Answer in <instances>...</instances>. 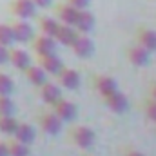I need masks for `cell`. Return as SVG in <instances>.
I'll return each instance as SVG.
<instances>
[{"instance_id":"6da1fadb","label":"cell","mask_w":156,"mask_h":156,"mask_svg":"<svg viewBox=\"0 0 156 156\" xmlns=\"http://www.w3.org/2000/svg\"><path fill=\"white\" fill-rule=\"evenodd\" d=\"M69 142L78 149H91L96 142V134L87 125H73L67 133Z\"/></svg>"},{"instance_id":"7a4b0ae2","label":"cell","mask_w":156,"mask_h":156,"mask_svg":"<svg viewBox=\"0 0 156 156\" xmlns=\"http://www.w3.org/2000/svg\"><path fill=\"white\" fill-rule=\"evenodd\" d=\"M37 122H38L40 129L45 133V134H49V136H56V134H60V131H62V120L56 116L49 107L45 109V111H42L37 118Z\"/></svg>"},{"instance_id":"3957f363","label":"cell","mask_w":156,"mask_h":156,"mask_svg":"<svg viewBox=\"0 0 156 156\" xmlns=\"http://www.w3.org/2000/svg\"><path fill=\"white\" fill-rule=\"evenodd\" d=\"M9 26H11L13 37H15V44L16 42L18 44H29L35 37V29L26 18H16V20L9 22Z\"/></svg>"},{"instance_id":"277c9868","label":"cell","mask_w":156,"mask_h":156,"mask_svg":"<svg viewBox=\"0 0 156 156\" xmlns=\"http://www.w3.org/2000/svg\"><path fill=\"white\" fill-rule=\"evenodd\" d=\"M69 47H71L73 55L78 58H89L94 53V42L91 40L87 33H76V37L73 38Z\"/></svg>"},{"instance_id":"5b68a950","label":"cell","mask_w":156,"mask_h":156,"mask_svg":"<svg viewBox=\"0 0 156 156\" xmlns=\"http://www.w3.org/2000/svg\"><path fill=\"white\" fill-rule=\"evenodd\" d=\"M151 55L153 53H149L145 47H142L136 42L125 49V56H127L129 64L134 66V67H147L151 64Z\"/></svg>"},{"instance_id":"8992f818","label":"cell","mask_w":156,"mask_h":156,"mask_svg":"<svg viewBox=\"0 0 156 156\" xmlns=\"http://www.w3.org/2000/svg\"><path fill=\"white\" fill-rule=\"evenodd\" d=\"M56 116L60 118L62 122H73L75 118L78 116V109H76V105L71 102V100H67V98H58L53 105H47Z\"/></svg>"},{"instance_id":"52a82bcc","label":"cell","mask_w":156,"mask_h":156,"mask_svg":"<svg viewBox=\"0 0 156 156\" xmlns=\"http://www.w3.org/2000/svg\"><path fill=\"white\" fill-rule=\"evenodd\" d=\"M104 102H105L107 109H109L111 113H115V115H123V113L129 111V98H127V94L122 93L120 89H116L115 93H111L109 96H105Z\"/></svg>"},{"instance_id":"ba28073f","label":"cell","mask_w":156,"mask_h":156,"mask_svg":"<svg viewBox=\"0 0 156 156\" xmlns=\"http://www.w3.org/2000/svg\"><path fill=\"white\" fill-rule=\"evenodd\" d=\"M31 45H33V51L37 56H44V55H51V53H56V40L53 37H47V35H35L31 40Z\"/></svg>"},{"instance_id":"9c48e42d","label":"cell","mask_w":156,"mask_h":156,"mask_svg":"<svg viewBox=\"0 0 156 156\" xmlns=\"http://www.w3.org/2000/svg\"><path fill=\"white\" fill-rule=\"evenodd\" d=\"M38 94L45 105H53L58 98H62V87L51 80H45L38 87Z\"/></svg>"},{"instance_id":"30bf717a","label":"cell","mask_w":156,"mask_h":156,"mask_svg":"<svg viewBox=\"0 0 156 156\" xmlns=\"http://www.w3.org/2000/svg\"><path fill=\"white\" fill-rule=\"evenodd\" d=\"M9 11L16 16V18H33L37 15V5L33 4V0H11L9 4Z\"/></svg>"},{"instance_id":"8fae6325","label":"cell","mask_w":156,"mask_h":156,"mask_svg":"<svg viewBox=\"0 0 156 156\" xmlns=\"http://www.w3.org/2000/svg\"><path fill=\"white\" fill-rule=\"evenodd\" d=\"M56 83H58L60 87H64V89L73 91V89H76L78 85H80V75H78L76 69L64 66V67L58 71V75H56Z\"/></svg>"},{"instance_id":"7c38bea8","label":"cell","mask_w":156,"mask_h":156,"mask_svg":"<svg viewBox=\"0 0 156 156\" xmlns=\"http://www.w3.org/2000/svg\"><path fill=\"white\" fill-rule=\"evenodd\" d=\"M93 87H94V91L102 98H105V96H109L111 93L116 91L118 83H116V80L113 76H109V75H96L93 78Z\"/></svg>"},{"instance_id":"4fadbf2b","label":"cell","mask_w":156,"mask_h":156,"mask_svg":"<svg viewBox=\"0 0 156 156\" xmlns=\"http://www.w3.org/2000/svg\"><path fill=\"white\" fill-rule=\"evenodd\" d=\"M76 15H78V9L73 7L71 4H67V2H62V4H56L55 5V18L60 24H67V26H73L75 27Z\"/></svg>"},{"instance_id":"5bb4252c","label":"cell","mask_w":156,"mask_h":156,"mask_svg":"<svg viewBox=\"0 0 156 156\" xmlns=\"http://www.w3.org/2000/svg\"><path fill=\"white\" fill-rule=\"evenodd\" d=\"M37 64L47 73V76H56L58 71L64 67V62L56 56V53L44 55V56H37Z\"/></svg>"},{"instance_id":"9a60e30c","label":"cell","mask_w":156,"mask_h":156,"mask_svg":"<svg viewBox=\"0 0 156 156\" xmlns=\"http://www.w3.org/2000/svg\"><path fill=\"white\" fill-rule=\"evenodd\" d=\"M7 62L16 69V71H26L31 66V56L24 49H7Z\"/></svg>"},{"instance_id":"2e32d148","label":"cell","mask_w":156,"mask_h":156,"mask_svg":"<svg viewBox=\"0 0 156 156\" xmlns=\"http://www.w3.org/2000/svg\"><path fill=\"white\" fill-rule=\"evenodd\" d=\"M134 40L149 53H156V31H153L151 27H144V26L138 27L134 33Z\"/></svg>"},{"instance_id":"e0dca14e","label":"cell","mask_w":156,"mask_h":156,"mask_svg":"<svg viewBox=\"0 0 156 156\" xmlns=\"http://www.w3.org/2000/svg\"><path fill=\"white\" fill-rule=\"evenodd\" d=\"M94 24H96V18L89 9H78L76 20H75V29L78 33H87L89 35L94 29Z\"/></svg>"},{"instance_id":"ac0fdd59","label":"cell","mask_w":156,"mask_h":156,"mask_svg":"<svg viewBox=\"0 0 156 156\" xmlns=\"http://www.w3.org/2000/svg\"><path fill=\"white\" fill-rule=\"evenodd\" d=\"M11 136H13L15 140L22 142V144L31 145V144L35 142V138H37V131H35V127H33L31 123H27V122H18L16 127H15V133H13Z\"/></svg>"},{"instance_id":"d6986e66","label":"cell","mask_w":156,"mask_h":156,"mask_svg":"<svg viewBox=\"0 0 156 156\" xmlns=\"http://www.w3.org/2000/svg\"><path fill=\"white\" fill-rule=\"evenodd\" d=\"M24 75H26L27 82H29L33 87H40V85L47 80V73L40 67L38 64H31V66L24 71Z\"/></svg>"},{"instance_id":"ffe728a7","label":"cell","mask_w":156,"mask_h":156,"mask_svg":"<svg viewBox=\"0 0 156 156\" xmlns=\"http://www.w3.org/2000/svg\"><path fill=\"white\" fill-rule=\"evenodd\" d=\"M76 33H78V31L73 27V26L60 24L53 38L56 40V44H62V45H67V47H69V45H71V42H73V38L76 37Z\"/></svg>"},{"instance_id":"44dd1931","label":"cell","mask_w":156,"mask_h":156,"mask_svg":"<svg viewBox=\"0 0 156 156\" xmlns=\"http://www.w3.org/2000/svg\"><path fill=\"white\" fill-rule=\"evenodd\" d=\"M58 26H60V22H58L55 16H40V20H38L40 33H44V35H47V37H55Z\"/></svg>"},{"instance_id":"7402d4cb","label":"cell","mask_w":156,"mask_h":156,"mask_svg":"<svg viewBox=\"0 0 156 156\" xmlns=\"http://www.w3.org/2000/svg\"><path fill=\"white\" fill-rule=\"evenodd\" d=\"M7 145V156H29V145L22 144L15 138H9L5 142Z\"/></svg>"},{"instance_id":"603a6c76","label":"cell","mask_w":156,"mask_h":156,"mask_svg":"<svg viewBox=\"0 0 156 156\" xmlns=\"http://www.w3.org/2000/svg\"><path fill=\"white\" fill-rule=\"evenodd\" d=\"M16 123H18V120L13 115H0V133L5 136H11L15 133Z\"/></svg>"},{"instance_id":"cb8c5ba5","label":"cell","mask_w":156,"mask_h":156,"mask_svg":"<svg viewBox=\"0 0 156 156\" xmlns=\"http://www.w3.org/2000/svg\"><path fill=\"white\" fill-rule=\"evenodd\" d=\"M13 44H15V37H13L9 22H0V45L11 47Z\"/></svg>"},{"instance_id":"d4e9b609","label":"cell","mask_w":156,"mask_h":156,"mask_svg":"<svg viewBox=\"0 0 156 156\" xmlns=\"http://www.w3.org/2000/svg\"><path fill=\"white\" fill-rule=\"evenodd\" d=\"M13 91H15L13 78L5 73H0V96H11Z\"/></svg>"},{"instance_id":"484cf974","label":"cell","mask_w":156,"mask_h":156,"mask_svg":"<svg viewBox=\"0 0 156 156\" xmlns=\"http://www.w3.org/2000/svg\"><path fill=\"white\" fill-rule=\"evenodd\" d=\"M144 113H145L147 120H151V122L156 123V100L147 98V100L144 102Z\"/></svg>"},{"instance_id":"4316f807","label":"cell","mask_w":156,"mask_h":156,"mask_svg":"<svg viewBox=\"0 0 156 156\" xmlns=\"http://www.w3.org/2000/svg\"><path fill=\"white\" fill-rule=\"evenodd\" d=\"M15 113V102L11 96H0V115H13Z\"/></svg>"},{"instance_id":"83f0119b","label":"cell","mask_w":156,"mask_h":156,"mask_svg":"<svg viewBox=\"0 0 156 156\" xmlns=\"http://www.w3.org/2000/svg\"><path fill=\"white\" fill-rule=\"evenodd\" d=\"M66 2L76 9H89V5H91V0H66Z\"/></svg>"},{"instance_id":"f1b7e54d","label":"cell","mask_w":156,"mask_h":156,"mask_svg":"<svg viewBox=\"0 0 156 156\" xmlns=\"http://www.w3.org/2000/svg\"><path fill=\"white\" fill-rule=\"evenodd\" d=\"M122 156H145L140 149H134V147H127L122 151Z\"/></svg>"},{"instance_id":"f546056e","label":"cell","mask_w":156,"mask_h":156,"mask_svg":"<svg viewBox=\"0 0 156 156\" xmlns=\"http://www.w3.org/2000/svg\"><path fill=\"white\" fill-rule=\"evenodd\" d=\"M53 2H55V0H33V4H35L37 7H42V9L51 7V5H53Z\"/></svg>"},{"instance_id":"4dcf8cb0","label":"cell","mask_w":156,"mask_h":156,"mask_svg":"<svg viewBox=\"0 0 156 156\" xmlns=\"http://www.w3.org/2000/svg\"><path fill=\"white\" fill-rule=\"evenodd\" d=\"M7 49H9V47L0 45V66H4V64L7 62Z\"/></svg>"},{"instance_id":"1f68e13d","label":"cell","mask_w":156,"mask_h":156,"mask_svg":"<svg viewBox=\"0 0 156 156\" xmlns=\"http://www.w3.org/2000/svg\"><path fill=\"white\" fill-rule=\"evenodd\" d=\"M149 98H153V100H156V82L149 87Z\"/></svg>"},{"instance_id":"d6a6232c","label":"cell","mask_w":156,"mask_h":156,"mask_svg":"<svg viewBox=\"0 0 156 156\" xmlns=\"http://www.w3.org/2000/svg\"><path fill=\"white\" fill-rule=\"evenodd\" d=\"M0 156H7V145L2 140H0Z\"/></svg>"},{"instance_id":"836d02e7","label":"cell","mask_w":156,"mask_h":156,"mask_svg":"<svg viewBox=\"0 0 156 156\" xmlns=\"http://www.w3.org/2000/svg\"><path fill=\"white\" fill-rule=\"evenodd\" d=\"M85 156H89V154H85Z\"/></svg>"}]
</instances>
